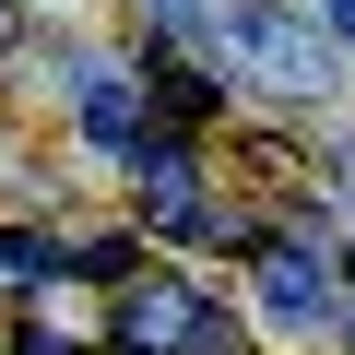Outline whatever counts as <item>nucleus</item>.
Wrapping results in <instances>:
<instances>
[{
  "instance_id": "nucleus-5",
  "label": "nucleus",
  "mask_w": 355,
  "mask_h": 355,
  "mask_svg": "<svg viewBox=\"0 0 355 355\" xmlns=\"http://www.w3.org/2000/svg\"><path fill=\"white\" fill-rule=\"evenodd\" d=\"M142 71H154V107H166V119H214V107H225L214 71H190L178 48H142Z\"/></svg>"
},
{
  "instance_id": "nucleus-6",
  "label": "nucleus",
  "mask_w": 355,
  "mask_h": 355,
  "mask_svg": "<svg viewBox=\"0 0 355 355\" xmlns=\"http://www.w3.org/2000/svg\"><path fill=\"white\" fill-rule=\"evenodd\" d=\"M36 272H60V261H48V237L12 225V237H0V284H36Z\"/></svg>"
},
{
  "instance_id": "nucleus-8",
  "label": "nucleus",
  "mask_w": 355,
  "mask_h": 355,
  "mask_svg": "<svg viewBox=\"0 0 355 355\" xmlns=\"http://www.w3.org/2000/svg\"><path fill=\"white\" fill-rule=\"evenodd\" d=\"M24 355H71V343H48V331H24Z\"/></svg>"
},
{
  "instance_id": "nucleus-1",
  "label": "nucleus",
  "mask_w": 355,
  "mask_h": 355,
  "mask_svg": "<svg viewBox=\"0 0 355 355\" xmlns=\"http://www.w3.org/2000/svg\"><path fill=\"white\" fill-rule=\"evenodd\" d=\"M119 355H237V331H225V308H214L202 284L142 272V284L119 296Z\"/></svg>"
},
{
  "instance_id": "nucleus-7",
  "label": "nucleus",
  "mask_w": 355,
  "mask_h": 355,
  "mask_svg": "<svg viewBox=\"0 0 355 355\" xmlns=\"http://www.w3.org/2000/svg\"><path fill=\"white\" fill-rule=\"evenodd\" d=\"M320 12H331V24H343V36H355V0H320Z\"/></svg>"
},
{
  "instance_id": "nucleus-3",
  "label": "nucleus",
  "mask_w": 355,
  "mask_h": 355,
  "mask_svg": "<svg viewBox=\"0 0 355 355\" xmlns=\"http://www.w3.org/2000/svg\"><path fill=\"white\" fill-rule=\"evenodd\" d=\"M261 320L272 331H331V296H320V261L308 249H272L261 261Z\"/></svg>"
},
{
  "instance_id": "nucleus-4",
  "label": "nucleus",
  "mask_w": 355,
  "mask_h": 355,
  "mask_svg": "<svg viewBox=\"0 0 355 355\" xmlns=\"http://www.w3.org/2000/svg\"><path fill=\"white\" fill-rule=\"evenodd\" d=\"M83 142H107L119 166H130V142H142V95H130V71H107V60H83Z\"/></svg>"
},
{
  "instance_id": "nucleus-2",
  "label": "nucleus",
  "mask_w": 355,
  "mask_h": 355,
  "mask_svg": "<svg viewBox=\"0 0 355 355\" xmlns=\"http://www.w3.org/2000/svg\"><path fill=\"white\" fill-rule=\"evenodd\" d=\"M214 36H225V60H237V71H261L272 95H331V48H320L296 12H272V0H225Z\"/></svg>"
}]
</instances>
